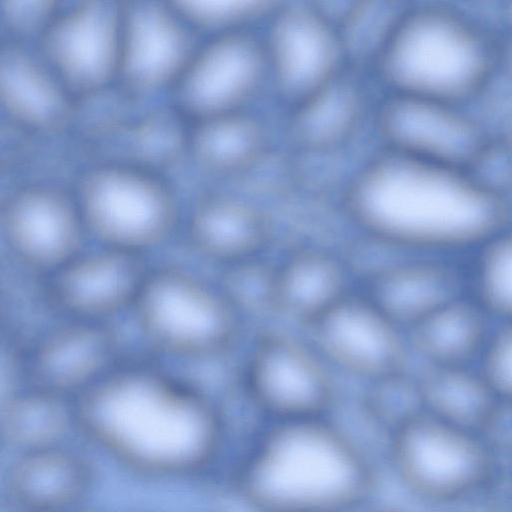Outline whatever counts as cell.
<instances>
[{"instance_id":"obj_1","label":"cell","mask_w":512,"mask_h":512,"mask_svg":"<svg viewBox=\"0 0 512 512\" xmlns=\"http://www.w3.org/2000/svg\"><path fill=\"white\" fill-rule=\"evenodd\" d=\"M343 209L369 240L425 254L479 248L509 215L501 191L473 171L388 149L352 178Z\"/></svg>"},{"instance_id":"obj_2","label":"cell","mask_w":512,"mask_h":512,"mask_svg":"<svg viewBox=\"0 0 512 512\" xmlns=\"http://www.w3.org/2000/svg\"><path fill=\"white\" fill-rule=\"evenodd\" d=\"M77 398L75 418L80 424L142 468L201 466L221 441L222 419L211 399L152 368L117 366Z\"/></svg>"},{"instance_id":"obj_3","label":"cell","mask_w":512,"mask_h":512,"mask_svg":"<svg viewBox=\"0 0 512 512\" xmlns=\"http://www.w3.org/2000/svg\"><path fill=\"white\" fill-rule=\"evenodd\" d=\"M377 483L368 452L327 417L271 421L234 478L238 496L254 512H354Z\"/></svg>"},{"instance_id":"obj_4","label":"cell","mask_w":512,"mask_h":512,"mask_svg":"<svg viewBox=\"0 0 512 512\" xmlns=\"http://www.w3.org/2000/svg\"><path fill=\"white\" fill-rule=\"evenodd\" d=\"M497 61L475 20L426 4L403 9L374 68L389 93L461 105L488 85Z\"/></svg>"},{"instance_id":"obj_5","label":"cell","mask_w":512,"mask_h":512,"mask_svg":"<svg viewBox=\"0 0 512 512\" xmlns=\"http://www.w3.org/2000/svg\"><path fill=\"white\" fill-rule=\"evenodd\" d=\"M132 309L145 341L178 358L223 355L242 330L243 315L220 285L176 266L149 270Z\"/></svg>"},{"instance_id":"obj_6","label":"cell","mask_w":512,"mask_h":512,"mask_svg":"<svg viewBox=\"0 0 512 512\" xmlns=\"http://www.w3.org/2000/svg\"><path fill=\"white\" fill-rule=\"evenodd\" d=\"M76 203L86 231L101 246L140 255L164 243L178 221L177 199L167 184L119 163L84 173Z\"/></svg>"},{"instance_id":"obj_7","label":"cell","mask_w":512,"mask_h":512,"mask_svg":"<svg viewBox=\"0 0 512 512\" xmlns=\"http://www.w3.org/2000/svg\"><path fill=\"white\" fill-rule=\"evenodd\" d=\"M388 457L401 484L417 497L461 496L484 478L488 456L472 430L421 410L389 433Z\"/></svg>"},{"instance_id":"obj_8","label":"cell","mask_w":512,"mask_h":512,"mask_svg":"<svg viewBox=\"0 0 512 512\" xmlns=\"http://www.w3.org/2000/svg\"><path fill=\"white\" fill-rule=\"evenodd\" d=\"M242 386L269 422L326 417L337 398L329 365L310 343L279 330L263 331L254 340Z\"/></svg>"},{"instance_id":"obj_9","label":"cell","mask_w":512,"mask_h":512,"mask_svg":"<svg viewBox=\"0 0 512 512\" xmlns=\"http://www.w3.org/2000/svg\"><path fill=\"white\" fill-rule=\"evenodd\" d=\"M328 364L371 381L407 371V333L361 292L350 291L305 326Z\"/></svg>"},{"instance_id":"obj_10","label":"cell","mask_w":512,"mask_h":512,"mask_svg":"<svg viewBox=\"0 0 512 512\" xmlns=\"http://www.w3.org/2000/svg\"><path fill=\"white\" fill-rule=\"evenodd\" d=\"M266 79L262 39L249 30L215 35L196 50L172 86L173 107L197 122L245 110Z\"/></svg>"},{"instance_id":"obj_11","label":"cell","mask_w":512,"mask_h":512,"mask_svg":"<svg viewBox=\"0 0 512 512\" xmlns=\"http://www.w3.org/2000/svg\"><path fill=\"white\" fill-rule=\"evenodd\" d=\"M385 149L473 171L489 150L479 123L460 105L388 93L375 116Z\"/></svg>"},{"instance_id":"obj_12","label":"cell","mask_w":512,"mask_h":512,"mask_svg":"<svg viewBox=\"0 0 512 512\" xmlns=\"http://www.w3.org/2000/svg\"><path fill=\"white\" fill-rule=\"evenodd\" d=\"M121 5L83 1L56 14L41 35L48 68L70 95L100 91L117 76Z\"/></svg>"},{"instance_id":"obj_13","label":"cell","mask_w":512,"mask_h":512,"mask_svg":"<svg viewBox=\"0 0 512 512\" xmlns=\"http://www.w3.org/2000/svg\"><path fill=\"white\" fill-rule=\"evenodd\" d=\"M262 42L269 79L291 106L346 66L335 23L307 4L276 5Z\"/></svg>"},{"instance_id":"obj_14","label":"cell","mask_w":512,"mask_h":512,"mask_svg":"<svg viewBox=\"0 0 512 512\" xmlns=\"http://www.w3.org/2000/svg\"><path fill=\"white\" fill-rule=\"evenodd\" d=\"M121 5L117 76L133 99L173 86L197 49L190 26L169 4L127 1Z\"/></svg>"},{"instance_id":"obj_15","label":"cell","mask_w":512,"mask_h":512,"mask_svg":"<svg viewBox=\"0 0 512 512\" xmlns=\"http://www.w3.org/2000/svg\"><path fill=\"white\" fill-rule=\"evenodd\" d=\"M1 233L22 266L52 274L81 252L86 232L78 205L56 186H21L2 203Z\"/></svg>"},{"instance_id":"obj_16","label":"cell","mask_w":512,"mask_h":512,"mask_svg":"<svg viewBox=\"0 0 512 512\" xmlns=\"http://www.w3.org/2000/svg\"><path fill=\"white\" fill-rule=\"evenodd\" d=\"M148 272L142 255L101 246L50 274L48 296L67 319L107 322L133 308Z\"/></svg>"},{"instance_id":"obj_17","label":"cell","mask_w":512,"mask_h":512,"mask_svg":"<svg viewBox=\"0 0 512 512\" xmlns=\"http://www.w3.org/2000/svg\"><path fill=\"white\" fill-rule=\"evenodd\" d=\"M119 341L107 322L67 319L33 345L30 385L68 398L86 392L117 367Z\"/></svg>"},{"instance_id":"obj_18","label":"cell","mask_w":512,"mask_h":512,"mask_svg":"<svg viewBox=\"0 0 512 512\" xmlns=\"http://www.w3.org/2000/svg\"><path fill=\"white\" fill-rule=\"evenodd\" d=\"M273 236V221L262 208L222 192L199 198L186 224L192 251L223 269L263 258Z\"/></svg>"},{"instance_id":"obj_19","label":"cell","mask_w":512,"mask_h":512,"mask_svg":"<svg viewBox=\"0 0 512 512\" xmlns=\"http://www.w3.org/2000/svg\"><path fill=\"white\" fill-rule=\"evenodd\" d=\"M463 277L434 257L398 260L370 270L360 292L406 332L463 296Z\"/></svg>"},{"instance_id":"obj_20","label":"cell","mask_w":512,"mask_h":512,"mask_svg":"<svg viewBox=\"0 0 512 512\" xmlns=\"http://www.w3.org/2000/svg\"><path fill=\"white\" fill-rule=\"evenodd\" d=\"M345 260L319 245H302L272 264L270 313L302 327L350 292Z\"/></svg>"},{"instance_id":"obj_21","label":"cell","mask_w":512,"mask_h":512,"mask_svg":"<svg viewBox=\"0 0 512 512\" xmlns=\"http://www.w3.org/2000/svg\"><path fill=\"white\" fill-rule=\"evenodd\" d=\"M0 101L20 127L42 135L62 132L71 125L74 103L51 70L17 43L0 53Z\"/></svg>"},{"instance_id":"obj_22","label":"cell","mask_w":512,"mask_h":512,"mask_svg":"<svg viewBox=\"0 0 512 512\" xmlns=\"http://www.w3.org/2000/svg\"><path fill=\"white\" fill-rule=\"evenodd\" d=\"M346 65L324 85L291 106L287 135L296 149L307 153L334 150L360 127L367 95Z\"/></svg>"},{"instance_id":"obj_23","label":"cell","mask_w":512,"mask_h":512,"mask_svg":"<svg viewBox=\"0 0 512 512\" xmlns=\"http://www.w3.org/2000/svg\"><path fill=\"white\" fill-rule=\"evenodd\" d=\"M490 317L473 298L464 296L439 308L406 333L426 366H471L486 346Z\"/></svg>"},{"instance_id":"obj_24","label":"cell","mask_w":512,"mask_h":512,"mask_svg":"<svg viewBox=\"0 0 512 512\" xmlns=\"http://www.w3.org/2000/svg\"><path fill=\"white\" fill-rule=\"evenodd\" d=\"M87 472L77 456L56 445L29 450L12 467L8 490L13 500L28 511L54 512L81 496Z\"/></svg>"},{"instance_id":"obj_25","label":"cell","mask_w":512,"mask_h":512,"mask_svg":"<svg viewBox=\"0 0 512 512\" xmlns=\"http://www.w3.org/2000/svg\"><path fill=\"white\" fill-rule=\"evenodd\" d=\"M266 147L264 126L241 110L198 121L188 137L187 149L205 173L233 176L255 166Z\"/></svg>"},{"instance_id":"obj_26","label":"cell","mask_w":512,"mask_h":512,"mask_svg":"<svg viewBox=\"0 0 512 512\" xmlns=\"http://www.w3.org/2000/svg\"><path fill=\"white\" fill-rule=\"evenodd\" d=\"M417 381L425 412L472 431L484 425L498 401L472 366H426Z\"/></svg>"},{"instance_id":"obj_27","label":"cell","mask_w":512,"mask_h":512,"mask_svg":"<svg viewBox=\"0 0 512 512\" xmlns=\"http://www.w3.org/2000/svg\"><path fill=\"white\" fill-rule=\"evenodd\" d=\"M181 116L174 107H156L127 124L115 136L118 163L150 173L177 165L188 147Z\"/></svg>"},{"instance_id":"obj_28","label":"cell","mask_w":512,"mask_h":512,"mask_svg":"<svg viewBox=\"0 0 512 512\" xmlns=\"http://www.w3.org/2000/svg\"><path fill=\"white\" fill-rule=\"evenodd\" d=\"M64 396L29 385L11 394L2 409V431L25 451L55 445L75 413Z\"/></svg>"},{"instance_id":"obj_29","label":"cell","mask_w":512,"mask_h":512,"mask_svg":"<svg viewBox=\"0 0 512 512\" xmlns=\"http://www.w3.org/2000/svg\"><path fill=\"white\" fill-rule=\"evenodd\" d=\"M403 9L391 3L362 2L347 8L335 23L346 64L375 67Z\"/></svg>"},{"instance_id":"obj_30","label":"cell","mask_w":512,"mask_h":512,"mask_svg":"<svg viewBox=\"0 0 512 512\" xmlns=\"http://www.w3.org/2000/svg\"><path fill=\"white\" fill-rule=\"evenodd\" d=\"M472 298L492 318L512 321V231L503 229L479 248Z\"/></svg>"},{"instance_id":"obj_31","label":"cell","mask_w":512,"mask_h":512,"mask_svg":"<svg viewBox=\"0 0 512 512\" xmlns=\"http://www.w3.org/2000/svg\"><path fill=\"white\" fill-rule=\"evenodd\" d=\"M170 5L190 27L215 35L248 30L276 7L271 2L238 0L174 1Z\"/></svg>"},{"instance_id":"obj_32","label":"cell","mask_w":512,"mask_h":512,"mask_svg":"<svg viewBox=\"0 0 512 512\" xmlns=\"http://www.w3.org/2000/svg\"><path fill=\"white\" fill-rule=\"evenodd\" d=\"M362 407L371 420L390 433L405 419L423 410L417 377L404 371L368 381Z\"/></svg>"},{"instance_id":"obj_33","label":"cell","mask_w":512,"mask_h":512,"mask_svg":"<svg viewBox=\"0 0 512 512\" xmlns=\"http://www.w3.org/2000/svg\"><path fill=\"white\" fill-rule=\"evenodd\" d=\"M271 276L272 264L259 258L224 268L220 287L242 315L248 310L268 312Z\"/></svg>"},{"instance_id":"obj_34","label":"cell","mask_w":512,"mask_h":512,"mask_svg":"<svg viewBox=\"0 0 512 512\" xmlns=\"http://www.w3.org/2000/svg\"><path fill=\"white\" fill-rule=\"evenodd\" d=\"M479 370L499 400L512 403V321L491 331Z\"/></svg>"},{"instance_id":"obj_35","label":"cell","mask_w":512,"mask_h":512,"mask_svg":"<svg viewBox=\"0 0 512 512\" xmlns=\"http://www.w3.org/2000/svg\"><path fill=\"white\" fill-rule=\"evenodd\" d=\"M0 5L4 27L21 38L42 35L57 14L55 2L48 0H3Z\"/></svg>"},{"instance_id":"obj_36","label":"cell","mask_w":512,"mask_h":512,"mask_svg":"<svg viewBox=\"0 0 512 512\" xmlns=\"http://www.w3.org/2000/svg\"><path fill=\"white\" fill-rule=\"evenodd\" d=\"M507 19H508V24L512 30V3L510 4V6L507 8Z\"/></svg>"}]
</instances>
